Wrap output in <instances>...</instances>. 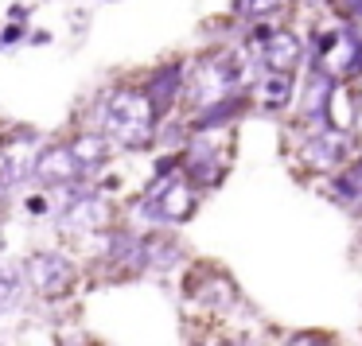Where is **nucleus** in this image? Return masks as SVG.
Wrapping results in <instances>:
<instances>
[{
	"instance_id": "f257e3e1",
	"label": "nucleus",
	"mask_w": 362,
	"mask_h": 346,
	"mask_svg": "<svg viewBox=\"0 0 362 346\" xmlns=\"http://www.w3.org/2000/svg\"><path fill=\"white\" fill-rule=\"evenodd\" d=\"M94 121H98V133L117 141L121 148H148L160 133L156 105L148 102L144 90H133V86L105 90L94 105Z\"/></svg>"
},
{
	"instance_id": "f03ea898",
	"label": "nucleus",
	"mask_w": 362,
	"mask_h": 346,
	"mask_svg": "<svg viewBox=\"0 0 362 346\" xmlns=\"http://www.w3.org/2000/svg\"><path fill=\"white\" fill-rule=\"evenodd\" d=\"M195 210H199V187L187 175H172L168 183H156V191L141 203V218L156 222V226H183Z\"/></svg>"
},
{
	"instance_id": "7ed1b4c3",
	"label": "nucleus",
	"mask_w": 362,
	"mask_h": 346,
	"mask_svg": "<svg viewBox=\"0 0 362 346\" xmlns=\"http://www.w3.org/2000/svg\"><path fill=\"white\" fill-rule=\"evenodd\" d=\"M86 164L78 160L71 141H59V144H43L40 152L32 156V179L40 187H78L86 183Z\"/></svg>"
},
{
	"instance_id": "20e7f679",
	"label": "nucleus",
	"mask_w": 362,
	"mask_h": 346,
	"mask_svg": "<svg viewBox=\"0 0 362 346\" xmlns=\"http://www.w3.org/2000/svg\"><path fill=\"white\" fill-rule=\"evenodd\" d=\"M24 276H28V284H32L35 296L63 299V296H71V292H74L78 268H74V261L63 257V253H35V257H28Z\"/></svg>"
},
{
	"instance_id": "39448f33",
	"label": "nucleus",
	"mask_w": 362,
	"mask_h": 346,
	"mask_svg": "<svg viewBox=\"0 0 362 346\" xmlns=\"http://www.w3.org/2000/svg\"><path fill=\"white\" fill-rule=\"evenodd\" d=\"M253 59L261 63V71L269 74H296V66L304 63V40L288 28H273L261 43H253Z\"/></svg>"
},
{
	"instance_id": "423d86ee",
	"label": "nucleus",
	"mask_w": 362,
	"mask_h": 346,
	"mask_svg": "<svg viewBox=\"0 0 362 346\" xmlns=\"http://www.w3.org/2000/svg\"><path fill=\"white\" fill-rule=\"evenodd\" d=\"M105 214H110L105 198L98 195L94 187L78 183V187L71 191V198H66L63 214H59V229H63V234H90V229L105 226Z\"/></svg>"
},
{
	"instance_id": "0eeeda50",
	"label": "nucleus",
	"mask_w": 362,
	"mask_h": 346,
	"mask_svg": "<svg viewBox=\"0 0 362 346\" xmlns=\"http://www.w3.org/2000/svg\"><path fill=\"white\" fill-rule=\"evenodd\" d=\"M351 152V141H346L343 129H312V133L300 141V164L312 167V172H335L339 164Z\"/></svg>"
},
{
	"instance_id": "6e6552de",
	"label": "nucleus",
	"mask_w": 362,
	"mask_h": 346,
	"mask_svg": "<svg viewBox=\"0 0 362 346\" xmlns=\"http://www.w3.org/2000/svg\"><path fill=\"white\" fill-rule=\"evenodd\" d=\"M226 172H230L226 156H222L218 148H211L203 136H195L191 148H187V156H183V175H187L199 191H211V187H218V183L226 179Z\"/></svg>"
},
{
	"instance_id": "1a4fd4ad",
	"label": "nucleus",
	"mask_w": 362,
	"mask_h": 346,
	"mask_svg": "<svg viewBox=\"0 0 362 346\" xmlns=\"http://www.w3.org/2000/svg\"><path fill=\"white\" fill-rule=\"evenodd\" d=\"M144 94H148V102L156 105V113H168L175 102H180L183 94H187V74H183L180 63H168V66H156V71L144 78Z\"/></svg>"
},
{
	"instance_id": "9d476101",
	"label": "nucleus",
	"mask_w": 362,
	"mask_h": 346,
	"mask_svg": "<svg viewBox=\"0 0 362 346\" xmlns=\"http://www.w3.org/2000/svg\"><path fill=\"white\" fill-rule=\"evenodd\" d=\"M292 90H296V74H265L261 78V105L284 109V105H292Z\"/></svg>"
},
{
	"instance_id": "9b49d317",
	"label": "nucleus",
	"mask_w": 362,
	"mask_h": 346,
	"mask_svg": "<svg viewBox=\"0 0 362 346\" xmlns=\"http://www.w3.org/2000/svg\"><path fill=\"white\" fill-rule=\"evenodd\" d=\"M74 152H78V160L86 164V172H98V167L110 160V136H102V133H82V136H74Z\"/></svg>"
},
{
	"instance_id": "f8f14e48",
	"label": "nucleus",
	"mask_w": 362,
	"mask_h": 346,
	"mask_svg": "<svg viewBox=\"0 0 362 346\" xmlns=\"http://www.w3.org/2000/svg\"><path fill=\"white\" fill-rule=\"evenodd\" d=\"M195 288H203V292H195V299H199L203 307H230V304H234V284L222 280V276L195 280Z\"/></svg>"
},
{
	"instance_id": "ddd939ff",
	"label": "nucleus",
	"mask_w": 362,
	"mask_h": 346,
	"mask_svg": "<svg viewBox=\"0 0 362 346\" xmlns=\"http://www.w3.org/2000/svg\"><path fill=\"white\" fill-rule=\"evenodd\" d=\"M234 12L250 24H261V20H276L284 12V0H234Z\"/></svg>"
},
{
	"instance_id": "4468645a",
	"label": "nucleus",
	"mask_w": 362,
	"mask_h": 346,
	"mask_svg": "<svg viewBox=\"0 0 362 346\" xmlns=\"http://www.w3.org/2000/svg\"><path fill=\"white\" fill-rule=\"evenodd\" d=\"M20 296H24L20 273H0V315H8L12 307H20Z\"/></svg>"
},
{
	"instance_id": "2eb2a0df",
	"label": "nucleus",
	"mask_w": 362,
	"mask_h": 346,
	"mask_svg": "<svg viewBox=\"0 0 362 346\" xmlns=\"http://www.w3.org/2000/svg\"><path fill=\"white\" fill-rule=\"evenodd\" d=\"M288 346H335V342L315 335V330H296V335H288Z\"/></svg>"
},
{
	"instance_id": "dca6fc26",
	"label": "nucleus",
	"mask_w": 362,
	"mask_h": 346,
	"mask_svg": "<svg viewBox=\"0 0 362 346\" xmlns=\"http://www.w3.org/2000/svg\"><path fill=\"white\" fill-rule=\"evenodd\" d=\"M304 4H308V8H320L323 0H304ZM327 4H331V0H327Z\"/></svg>"
}]
</instances>
